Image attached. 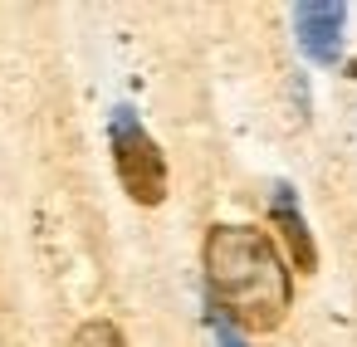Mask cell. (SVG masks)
<instances>
[{
    "mask_svg": "<svg viewBox=\"0 0 357 347\" xmlns=\"http://www.w3.org/2000/svg\"><path fill=\"white\" fill-rule=\"evenodd\" d=\"M211 313L235 332H274L294 308V274L259 225H211L201 245Z\"/></svg>",
    "mask_w": 357,
    "mask_h": 347,
    "instance_id": "6da1fadb",
    "label": "cell"
},
{
    "mask_svg": "<svg viewBox=\"0 0 357 347\" xmlns=\"http://www.w3.org/2000/svg\"><path fill=\"white\" fill-rule=\"evenodd\" d=\"M113 171L137 206H162L167 201V157L152 142V132L137 123L132 108L113 113Z\"/></svg>",
    "mask_w": 357,
    "mask_h": 347,
    "instance_id": "7a4b0ae2",
    "label": "cell"
},
{
    "mask_svg": "<svg viewBox=\"0 0 357 347\" xmlns=\"http://www.w3.org/2000/svg\"><path fill=\"white\" fill-rule=\"evenodd\" d=\"M342 25H347V6H337V0H303V6H294L298 49L313 64H337V54H342Z\"/></svg>",
    "mask_w": 357,
    "mask_h": 347,
    "instance_id": "3957f363",
    "label": "cell"
},
{
    "mask_svg": "<svg viewBox=\"0 0 357 347\" xmlns=\"http://www.w3.org/2000/svg\"><path fill=\"white\" fill-rule=\"evenodd\" d=\"M269 225L279 230V240H284V249H289L294 269H298V274H313V269H318V245H313L308 220H303V210H298V201H294V191H289V186H274Z\"/></svg>",
    "mask_w": 357,
    "mask_h": 347,
    "instance_id": "277c9868",
    "label": "cell"
},
{
    "mask_svg": "<svg viewBox=\"0 0 357 347\" xmlns=\"http://www.w3.org/2000/svg\"><path fill=\"white\" fill-rule=\"evenodd\" d=\"M69 347H128V337H123L118 323H108V318H89V323H79V332L69 337Z\"/></svg>",
    "mask_w": 357,
    "mask_h": 347,
    "instance_id": "5b68a950",
    "label": "cell"
},
{
    "mask_svg": "<svg viewBox=\"0 0 357 347\" xmlns=\"http://www.w3.org/2000/svg\"><path fill=\"white\" fill-rule=\"evenodd\" d=\"M211 332H215V347H245V337H240L225 318H215V313H211Z\"/></svg>",
    "mask_w": 357,
    "mask_h": 347,
    "instance_id": "8992f818",
    "label": "cell"
},
{
    "mask_svg": "<svg viewBox=\"0 0 357 347\" xmlns=\"http://www.w3.org/2000/svg\"><path fill=\"white\" fill-rule=\"evenodd\" d=\"M352 79H357V59H352Z\"/></svg>",
    "mask_w": 357,
    "mask_h": 347,
    "instance_id": "52a82bcc",
    "label": "cell"
}]
</instances>
